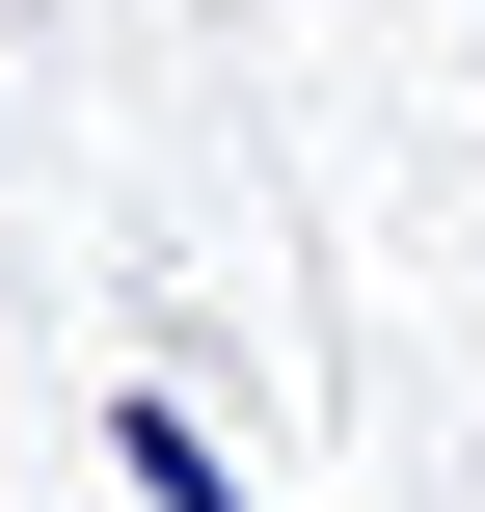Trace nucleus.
<instances>
[{
  "mask_svg": "<svg viewBox=\"0 0 485 512\" xmlns=\"http://www.w3.org/2000/svg\"><path fill=\"white\" fill-rule=\"evenodd\" d=\"M108 459H135V486H162V512H243V459H216V432H189V405H135V432H108Z\"/></svg>",
  "mask_w": 485,
  "mask_h": 512,
  "instance_id": "nucleus-1",
  "label": "nucleus"
}]
</instances>
